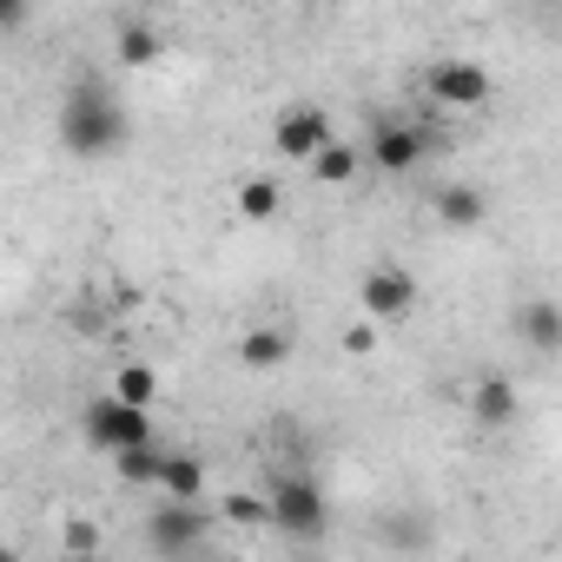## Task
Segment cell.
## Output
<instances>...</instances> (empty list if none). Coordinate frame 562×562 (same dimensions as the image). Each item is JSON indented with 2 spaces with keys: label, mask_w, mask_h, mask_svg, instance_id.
Here are the masks:
<instances>
[{
  "label": "cell",
  "mask_w": 562,
  "mask_h": 562,
  "mask_svg": "<svg viewBox=\"0 0 562 562\" xmlns=\"http://www.w3.org/2000/svg\"><path fill=\"white\" fill-rule=\"evenodd\" d=\"M417 299H424V285H417L397 258H378V265H364V278H358V305H364L371 325H404V318L417 312Z\"/></svg>",
  "instance_id": "cell-4"
},
{
  "label": "cell",
  "mask_w": 562,
  "mask_h": 562,
  "mask_svg": "<svg viewBox=\"0 0 562 562\" xmlns=\"http://www.w3.org/2000/svg\"><path fill=\"white\" fill-rule=\"evenodd\" d=\"M325 146H338V133H331V113H325L318 100H292V106H278V120H271V153H278V159L312 166Z\"/></svg>",
  "instance_id": "cell-6"
},
{
  "label": "cell",
  "mask_w": 562,
  "mask_h": 562,
  "mask_svg": "<svg viewBox=\"0 0 562 562\" xmlns=\"http://www.w3.org/2000/svg\"><path fill=\"white\" fill-rule=\"evenodd\" d=\"M345 351H351V358H364V351H378V325H371V318H358V325L345 331Z\"/></svg>",
  "instance_id": "cell-22"
},
{
  "label": "cell",
  "mask_w": 562,
  "mask_h": 562,
  "mask_svg": "<svg viewBox=\"0 0 562 562\" xmlns=\"http://www.w3.org/2000/svg\"><path fill=\"white\" fill-rule=\"evenodd\" d=\"M430 212H437V225H450V232H476V225L490 218V192L470 186V179H443V186H430Z\"/></svg>",
  "instance_id": "cell-10"
},
{
  "label": "cell",
  "mask_w": 562,
  "mask_h": 562,
  "mask_svg": "<svg viewBox=\"0 0 562 562\" xmlns=\"http://www.w3.org/2000/svg\"><path fill=\"white\" fill-rule=\"evenodd\" d=\"M218 529V516L205 509V503H153V516H146V542L159 549V555H192L205 536Z\"/></svg>",
  "instance_id": "cell-7"
},
{
  "label": "cell",
  "mask_w": 562,
  "mask_h": 562,
  "mask_svg": "<svg viewBox=\"0 0 562 562\" xmlns=\"http://www.w3.org/2000/svg\"><path fill=\"white\" fill-rule=\"evenodd\" d=\"M424 153H430V139H424V126H411V120H378L371 139H364V159H371V172H384V179L417 172Z\"/></svg>",
  "instance_id": "cell-8"
},
{
  "label": "cell",
  "mask_w": 562,
  "mask_h": 562,
  "mask_svg": "<svg viewBox=\"0 0 562 562\" xmlns=\"http://www.w3.org/2000/svg\"><path fill=\"white\" fill-rule=\"evenodd\" d=\"M113 397L133 404V411H153V404H159V371H153V364H120V371H113Z\"/></svg>",
  "instance_id": "cell-17"
},
{
  "label": "cell",
  "mask_w": 562,
  "mask_h": 562,
  "mask_svg": "<svg viewBox=\"0 0 562 562\" xmlns=\"http://www.w3.org/2000/svg\"><path fill=\"white\" fill-rule=\"evenodd\" d=\"M265 503H271V529L292 542H318L331 529V503H325V483L312 470H278Z\"/></svg>",
  "instance_id": "cell-2"
},
{
  "label": "cell",
  "mask_w": 562,
  "mask_h": 562,
  "mask_svg": "<svg viewBox=\"0 0 562 562\" xmlns=\"http://www.w3.org/2000/svg\"><path fill=\"white\" fill-rule=\"evenodd\" d=\"M384 542H391V549H430V516L397 509V516H391V529H384Z\"/></svg>",
  "instance_id": "cell-19"
},
{
  "label": "cell",
  "mask_w": 562,
  "mask_h": 562,
  "mask_svg": "<svg viewBox=\"0 0 562 562\" xmlns=\"http://www.w3.org/2000/svg\"><path fill=\"white\" fill-rule=\"evenodd\" d=\"M218 516H225V522H271V503H258V496H225Z\"/></svg>",
  "instance_id": "cell-20"
},
{
  "label": "cell",
  "mask_w": 562,
  "mask_h": 562,
  "mask_svg": "<svg viewBox=\"0 0 562 562\" xmlns=\"http://www.w3.org/2000/svg\"><path fill=\"white\" fill-rule=\"evenodd\" d=\"M516 411H522V397H516V384H509L503 371H483V378L470 384V424H476V430H509Z\"/></svg>",
  "instance_id": "cell-11"
},
{
  "label": "cell",
  "mask_w": 562,
  "mask_h": 562,
  "mask_svg": "<svg viewBox=\"0 0 562 562\" xmlns=\"http://www.w3.org/2000/svg\"><path fill=\"white\" fill-rule=\"evenodd\" d=\"M113 54H120L126 67H153V60L166 54L159 21H146V14H113Z\"/></svg>",
  "instance_id": "cell-12"
},
{
  "label": "cell",
  "mask_w": 562,
  "mask_h": 562,
  "mask_svg": "<svg viewBox=\"0 0 562 562\" xmlns=\"http://www.w3.org/2000/svg\"><path fill=\"white\" fill-rule=\"evenodd\" d=\"M238 364L245 371H285L292 364V331L285 325H251L238 338Z\"/></svg>",
  "instance_id": "cell-13"
},
{
  "label": "cell",
  "mask_w": 562,
  "mask_h": 562,
  "mask_svg": "<svg viewBox=\"0 0 562 562\" xmlns=\"http://www.w3.org/2000/svg\"><path fill=\"white\" fill-rule=\"evenodd\" d=\"M509 331L529 358H562V305L555 299H522L509 312Z\"/></svg>",
  "instance_id": "cell-9"
},
{
  "label": "cell",
  "mask_w": 562,
  "mask_h": 562,
  "mask_svg": "<svg viewBox=\"0 0 562 562\" xmlns=\"http://www.w3.org/2000/svg\"><path fill=\"white\" fill-rule=\"evenodd\" d=\"M424 93H430L443 113H476V106H490L496 80H490V67H483V60L443 54V60H430V67H424Z\"/></svg>",
  "instance_id": "cell-5"
},
{
  "label": "cell",
  "mask_w": 562,
  "mask_h": 562,
  "mask_svg": "<svg viewBox=\"0 0 562 562\" xmlns=\"http://www.w3.org/2000/svg\"><path fill=\"white\" fill-rule=\"evenodd\" d=\"M54 133L74 159H113L126 146V106L120 93L100 80V74H74V87L60 93V113H54Z\"/></svg>",
  "instance_id": "cell-1"
},
{
  "label": "cell",
  "mask_w": 562,
  "mask_h": 562,
  "mask_svg": "<svg viewBox=\"0 0 562 562\" xmlns=\"http://www.w3.org/2000/svg\"><path fill=\"white\" fill-rule=\"evenodd\" d=\"M232 205H238V218H251V225H271L278 212H285V186H278V179H265V172H251V179H238Z\"/></svg>",
  "instance_id": "cell-15"
},
{
  "label": "cell",
  "mask_w": 562,
  "mask_h": 562,
  "mask_svg": "<svg viewBox=\"0 0 562 562\" xmlns=\"http://www.w3.org/2000/svg\"><path fill=\"white\" fill-rule=\"evenodd\" d=\"M159 463H166V443H146V450H126V457H113L120 483H159Z\"/></svg>",
  "instance_id": "cell-18"
},
{
  "label": "cell",
  "mask_w": 562,
  "mask_h": 562,
  "mask_svg": "<svg viewBox=\"0 0 562 562\" xmlns=\"http://www.w3.org/2000/svg\"><path fill=\"white\" fill-rule=\"evenodd\" d=\"M67 555H106V549H100V529H93L87 516L67 522Z\"/></svg>",
  "instance_id": "cell-21"
},
{
  "label": "cell",
  "mask_w": 562,
  "mask_h": 562,
  "mask_svg": "<svg viewBox=\"0 0 562 562\" xmlns=\"http://www.w3.org/2000/svg\"><path fill=\"white\" fill-rule=\"evenodd\" d=\"M80 437H87L100 457H126V450L159 443V424H153V411H133V404H120V397L106 391V397H93V404L80 411Z\"/></svg>",
  "instance_id": "cell-3"
},
{
  "label": "cell",
  "mask_w": 562,
  "mask_h": 562,
  "mask_svg": "<svg viewBox=\"0 0 562 562\" xmlns=\"http://www.w3.org/2000/svg\"><path fill=\"white\" fill-rule=\"evenodd\" d=\"M60 562H106V555H60Z\"/></svg>",
  "instance_id": "cell-23"
},
{
  "label": "cell",
  "mask_w": 562,
  "mask_h": 562,
  "mask_svg": "<svg viewBox=\"0 0 562 562\" xmlns=\"http://www.w3.org/2000/svg\"><path fill=\"white\" fill-rule=\"evenodd\" d=\"M364 166H371V159H364V146L338 139V146H325V153L312 159V179H318V186H351V179H358Z\"/></svg>",
  "instance_id": "cell-16"
},
{
  "label": "cell",
  "mask_w": 562,
  "mask_h": 562,
  "mask_svg": "<svg viewBox=\"0 0 562 562\" xmlns=\"http://www.w3.org/2000/svg\"><path fill=\"white\" fill-rule=\"evenodd\" d=\"M159 496L166 503H205V463L192 450H166L159 463Z\"/></svg>",
  "instance_id": "cell-14"
}]
</instances>
